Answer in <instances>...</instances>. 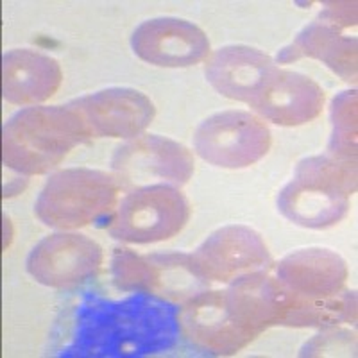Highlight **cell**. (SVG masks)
<instances>
[{
    "label": "cell",
    "instance_id": "3",
    "mask_svg": "<svg viewBox=\"0 0 358 358\" xmlns=\"http://www.w3.org/2000/svg\"><path fill=\"white\" fill-rule=\"evenodd\" d=\"M357 187V162L328 152L306 156L297 162L292 179L278 194V212L301 228H334L350 212V197Z\"/></svg>",
    "mask_w": 358,
    "mask_h": 358
},
{
    "label": "cell",
    "instance_id": "12",
    "mask_svg": "<svg viewBox=\"0 0 358 358\" xmlns=\"http://www.w3.org/2000/svg\"><path fill=\"white\" fill-rule=\"evenodd\" d=\"M69 106L85 118L92 134L99 138H136L156 117L155 102L140 90L127 86L97 90L73 99Z\"/></svg>",
    "mask_w": 358,
    "mask_h": 358
},
{
    "label": "cell",
    "instance_id": "1",
    "mask_svg": "<svg viewBox=\"0 0 358 358\" xmlns=\"http://www.w3.org/2000/svg\"><path fill=\"white\" fill-rule=\"evenodd\" d=\"M178 305L147 294L124 301H92L83 306L76 355L142 357L165 351L179 338Z\"/></svg>",
    "mask_w": 358,
    "mask_h": 358
},
{
    "label": "cell",
    "instance_id": "7",
    "mask_svg": "<svg viewBox=\"0 0 358 358\" xmlns=\"http://www.w3.org/2000/svg\"><path fill=\"white\" fill-rule=\"evenodd\" d=\"M357 2H326L315 20L297 33L278 52L276 63L299 62L303 57L319 59L342 81L357 83Z\"/></svg>",
    "mask_w": 358,
    "mask_h": 358
},
{
    "label": "cell",
    "instance_id": "6",
    "mask_svg": "<svg viewBox=\"0 0 358 358\" xmlns=\"http://www.w3.org/2000/svg\"><path fill=\"white\" fill-rule=\"evenodd\" d=\"M110 273L113 285L122 292L147 294L178 306L210 289L194 268L190 252L138 255L129 248H117L111 252Z\"/></svg>",
    "mask_w": 358,
    "mask_h": 358
},
{
    "label": "cell",
    "instance_id": "5",
    "mask_svg": "<svg viewBox=\"0 0 358 358\" xmlns=\"http://www.w3.org/2000/svg\"><path fill=\"white\" fill-rule=\"evenodd\" d=\"M190 212V203L176 185H143L118 201L104 229L126 244H156L183 231Z\"/></svg>",
    "mask_w": 358,
    "mask_h": 358
},
{
    "label": "cell",
    "instance_id": "13",
    "mask_svg": "<svg viewBox=\"0 0 358 358\" xmlns=\"http://www.w3.org/2000/svg\"><path fill=\"white\" fill-rule=\"evenodd\" d=\"M134 56L162 69H188L206 62L212 45L194 22L176 17L145 20L131 34Z\"/></svg>",
    "mask_w": 358,
    "mask_h": 358
},
{
    "label": "cell",
    "instance_id": "16",
    "mask_svg": "<svg viewBox=\"0 0 358 358\" xmlns=\"http://www.w3.org/2000/svg\"><path fill=\"white\" fill-rule=\"evenodd\" d=\"M276 69L273 57L257 47L226 45L210 54L204 78L222 97L249 104Z\"/></svg>",
    "mask_w": 358,
    "mask_h": 358
},
{
    "label": "cell",
    "instance_id": "20",
    "mask_svg": "<svg viewBox=\"0 0 358 358\" xmlns=\"http://www.w3.org/2000/svg\"><path fill=\"white\" fill-rule=\"evenodd\" d=\"M331 133L326 152L334 158L357 162V90L337 94L330 106Z\"/></svg>",
    "mask_w": 358,
    "mask_h": 358
},
{
    "label": "cell",
    "instance_id": "14",
    "mask_svg": "<svg viewBox=\"0 0 358 358\" xmlns=\"http://www.w3.org/2000/svg\"><path fill=\"white\" fill-rule=\"evenodd\" d=\"M117 178L127 181L158 179L159 183L183 187L196 171L194 155L183 143L163 134H140L118 145L111 156Z\"/></svg>",
    "mask_w": 358,
    "mask_h": 358
},
{
    "label": "cell",
    "instance_id": "10",
    "mask_svg": "<svg viewBox=\"0 0 358 358\" xmlns=\"http://www.w3.org/2000/svg\"><path fill=\"white\" fill-rule=\"evenodd\" d=\"M176 321L179 337L208 357H231L258 338L233 317L226 290L206 289L196 294L178 306Z\"/></svg>",
    "mask_w": 358,
    "mask_h": 358
},
{
    "label": "cell",
    "instance_id": "19",
    "mask_svg": "<svg viewBox=\"0 0 358 358\" xmlns=\"http://www.w3.org/2000/svg\"><path fill=\"white\" fill-rule=\"evenodd\" d=\"M357 321V294L342 289L326 297L299 296L290 290L285 294L280 326L287 328H331Z\"/></svg>",
    "mask_w": 358,
    "mask_h": 358
},
{
    "label": "cell",
    "instance_id": "11",
    "mask_svg": "<svg viewBox=\"0 0 358 358\" xmlns=\"http://www.w3.org/2000/svg\"><path fill=\"white\" fill-rule=\"evenodd\" d=\"M190 257L197 274L208 283H229L251 271H268L273 265L260 233L241 224L210 233Z\"/></svg>",
    "mask_w": 358,
    "mask_h": 358
},
{
    "label": "cell",
    "instance_id": "17",
    "mask_svg": "<svg viewBox=\"0 0 358 358\" xmlns=\"http://www.w3.org/2000/svg\"><path fill=\"white\" fill-rule=\"evenodd\" d=\"M63 69L34 49H11L2 56V97L15 106H40L57 94Z\"/></svg>",
    "mask_w": 358,
    "mask_h": 358
},
{
    "label": "cell",
    "instance_id": "21",
    "mask_svg": "<svg viewBox=\"0 0 358 358\" xmlns=\"http://www.w3.org/2000/svg\"><path fill=\"white\" fill-rule=\"evenodd\" d=\"M357 351V335L337 326L322 328L299 351V357H351Z\"/></svg>",
    "mask_w": 358,
    "mask_h": 358
},
{
    "label": "cell",
    "instance_id": "4",
    "mask_svg": "<svg viewBox=\"0 0 358 358\" xmlns=\"http://www.w3.org/2000/svg\"><path fill=\"white\" fill-rule=\"evenodd\" d=\"M120 201L113 174L86 167L63 169L49 176L34 203V215L49 228L73 231L106 219Z\"/></svg>",
    "mask_w": 358,
    "mask_h": 358
},
{
    "label": "cell",
    "instance_id": "8",
    "mask_svg": "<svg viewBox=\"0 0 358 358\" xmlns=\"http://www.w3.org/2000/svg\"><path fill=\"white\" fill-rule=\"evenodd\" d=\"M271 129L257 113L226 110L210 115L194 133L197 156L219 169H248L267 156Z\"/></svg>",
    "mask_w": 358,
    "mask_h": 358
},
{
    "label": "cell",
    "instance_id": "18",
    "mask_svg": "<svg viewBox=\"0 0 358 358\" xmlns=\"http://www.w3.org/2000/svg\"><path fill=\"white\" fill-rule=\"evenodd\" d=\"M348 276L346 260L326 248L296 249L276 265V280L299 296H334L344 289Z\"/></svg>",
    "mask_w": 358,
    "mask_h": 358
},
{
    "label": "cell",
    "instance_id": "9",
    "mask_svg": "<svg viewBox=\"0 0 358 358\" xmlns=\"http://www.w3.org/2000/svg\"><path fill=\"white\" fill-rule=\"evenodd\" d=\"M104 251L88 235L57 231L41 238L25 260V271L36 283L56 290H76L101 274Z\"/></svg>",
    "mask_w": 358,
    "mask_h": 358
},
{
    "label": "cell",
    "instance_id": "15",
    "mask_svg": "<svg viewBox=\"0 0 358 358\" xmlns=\"http://www.w3.org/2000/svg\"><path fill=\"white\" fill-rule=\"evenodd\" d=\"M326 94L319 83L301 72L278 66L249 106L262 120L283 127L312 122L324 108Z\"/></svg>",
    "mask_w": 358,
    "mask_h": 358
},
{
    "label": "cell",
    "instance_id": "2",
    "mask_svg": "<svg viewBox=\"0 0 358 358\" xmlns=\"http://www.w3.org/2000/svg\"><path fill=\"white\" fill-rule=\"evenodd\" d=\"M94 136L72 106H29L2 129V163L22 176L54 171L66 156Z\"/></svg>",
    "mask_w": 358,
    "mask_h": 358
}]
</instances>
